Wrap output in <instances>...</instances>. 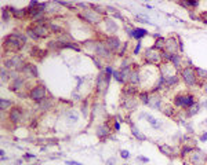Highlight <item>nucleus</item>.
Here are the masks:
<instances>
[{
  "label": "nucleus",
  "mask_w": 207,
  "mask_h": 165,
  "mask_svg": "<svg viewBox=\"0 0 207 165\" xmlns=\"http://www.w3.org/2000/svg\"><path fill=\"white\" fill-rule=\"evenodd\" d=\"M25 43H26V37L20 33H13L4 39V47L8 46L11 51H18Z\"/></svg>",
  "instance_id": "f257e3e1"
},
{
  "label": "nucleus",
  "mask_w": 207,
  "mask_h": 165,
  "mask_svg": "<svg viewBox=\"0 0 207 165\" xmlns=\"http://www.w3.org/2000/svg\"><path fill=\"white\" fill-rule=\"evenodd\" d=\"M181 76H182V80L184 83L189 87H193V85L197 84V76H196V72H195L193 67H184L181 70Z\"/></svg>",
  "instance_id": "f03ea898"
},
{
  "label": "nucleus",
  "mask_w": 207,
  "mask_h": 165,
  "mask_svg": "<svg viewBox=\"0 0 207 165\" xmlns=\"http://www.w3.org/2000/svg\"><path fill=\"white\" fill-rule=\"evenodd\" d=\"M193 103H195V96L190 94H181V95H177L175 98H174V105H175L177 108L188 109Z\"/></svg>",
  "instance_id": "7ed1b4c3"
},
{
  "label": "nucleus",
  "mask_w": 207,
  "mask_h": 165,
  "mask_svg": "<svg viewBox=\"0 0 207 165\" xmlns=\"http://www.w3.org/2000/svg\"><path fill=\"white\" fill-rule=\"evenodd\" d=\"M145 59H146V63H157V62L162 59V52H159L155 48H148L145 51Z\"/></svg>",
  "instance_id": "20e7f679"
},
{
  "label": "nucleus",
  "mask_w": 207,
  "mask_h": 165,
  "mask_svg": "<svg viewBox=\"0 0 207 165\" xmlns=\"http://www.w3.org/2000/svg\"><path fill=\"white\" fill-rule=\"evenodd\" d=\"M207 161V154L200 150H193L190 154V162L193 165H204Z\"/></svg>",
  "instance_id": "39448f33"
},
{
  "label": "nucleus",
  "mask_w": 207,
  "mask_h": 165,
  "mask_svg": "<svg viewBox=\"0 0 207 165\" xmlns=\"http://www.w3.org/2000/svg\"><path fill=\"white\" fill-rule=\"evenodd\" d=\"M44 95H46V88L43 85H36L29 92V98L36 102H40L41 99H44Z\"/></svg>",
  "instance_id": "423d86ee"
},
{
  "label": "nucleus",
  "mask_w": 207,
  "mask_h": 165,
  "mask_svg": "<svg viewBox=\"0 0 207 165\" xmlns=\"http://www.w3.org/2000/svg\"><path fill=\"white\" fill-rule=\"evenodd\" d=\"M178 48H180V41L177 43V40L174 37L166 39V47H164V50H166L167 52H170V54H177Z\"/></svg>",
  "instance_id": "0eeeda50"
},
{
  "label": "nucleus",
  "mask_w": 207,
  "mask_h": 165,
  "mask_svg": "<svg viewBox=\"0 0 207 165\" xmlns=\"http://www.w3.org/2000/svg\"><path fill=\"white\" fill-rule=\"evenodd\" d=\"M94 51H95V54L102 57V58H108L109 55H111V50L106 47L105 43H95Z\"/></svg>",
  "instance_id": "6e6552de"
},
{
  "label": "nucleus",
  "mask_w": 207,
  "mask_h": 165,
  "mask_svg": "<svg viewBox=\"0 0 207 165\" xmlns=\"http://www.w3.org/2000/svg\"><path fill=\"white\" fill-rule=\"evenodd\" d=\"M105 44H106V47H108L111 51H117L120 48V46H122L120 40L116 36H109L108 39H106Z\"/></svg>",
  "instance_id": "1a4fd4ad"
},
{
  "label": "nucleus",
  "mask_w": 207,
  "mask_h": 165,
  "mask_svg": "<svg viewBox=\"0 0 207 165\" xmlns=\"http://www.w3.org/2000/svg\"><path fill=\"white\" fill-rule=\"evenodd\" d=\"M35 31V33L38 34L39 37H46L50 34V28L47 26V25H44V24H38L36 26L32 28Z\"/></svg>",
  "instance_id": "9d476101"
},
{
  "label": "nucleus",
  "mask_w": 207,
  "mask_h": 165,
  "mask_svg": "<svg viewBox=\"0 0 207 165\" xmlns=\"http://www.w3.org/2000/svg\"><path fill=\"white\" fill-rule=\"evenodd\" d=\"M84 19L87 21V22H90V24H98L99 22V15L98 13H95L94 10H88V11H84Z\"/></svg>",
  "instance_id": "9b49d317"
},
{
  "label": "nucleus",
  "mask_w": 207,
  "mask_h": 165,
  "mask_svg": "<svg viewBox=\"0 0 207 165\" xmlns=\"http://www.w3.org/2000/svg\"><path fill=\"white\" fill-rule=\"evenodd\" d=\"M8 117H10V121L13 122V124H17V122L21 121V117H22V110H21L20 108H13L10 111V114H8Z\"/></svg>",
  "instance_id": "f8f14e48"
},
{
  "label": "nucleus",
  "mask_w": 207,
  "mask_h": 165,
  "mask_svg": "<svg viewBox=\"0 0 207 165\" xmlns=\"http://www.w3.org/2000/svg\"><path fill=\"white\" fill-rule=\"evenodd\" d=\"M21 70L24 72L28 77H38V69H36L35 65H29V63L24 65V66L21 67Z\"/></svg>",
  "instance_id": "ddd939ff"
},
{
  "label": "nucleus",
  "mask_w": 207,
  "mask_h": 165,
  "mask_svg": "<svg viewBox=\"0 0 207 165\" xmlns=\"http://www.w3.org/2000/svg\"><path fill=\"white\" fill-rule=\"evenodd\" d=\"M122 106L126 110H132V109L137 108V101L132 98V96H126V98H123Z\"/></svg>",
  "instance_id": "4468645a"
},
{
  "label": "nucleus",
  "mask_w": 207,
  "mask_h": 165,
  "mask_svg": "<svg viewBox=\"0 0 207 165\" xmlns=\"http://www.w3.org/2000/svg\"><path fill=\"white\" fill-rule=\"evenodd\" d=\"M108 135H109V127L106 124H102V125L97 127V136H98L101 140L108 138Z\"/></svg>",
  "instance_id": "2eb2a0df"
},
{
  "label": "nucleus",
  "mask_w": 207,
  "mask_h": 165,
  "mask_svg": "<svg viewBox=\"0 0 207 165\" xmlns=\"http://www.w3.org/2000/svg\"><path fill=\"white\" fill-rule=\"evenodd\" d=\"M160 103H162V99H160V96H157V95H152L149 98V106L152 109H156V110H162V108H160Z\"/></svg>",
  "instance_id": "dca6fc26"
},
{
  "label": "nucleus",
  "mask_w": 207,
  "mask_h": 165,
  "mask_svg": "<svg viewBox=\"0 0 207 165\" xmlns=\"http://www.w3.org/2000/svg\"><path fill=\"white\" fill-rule=\"evenodd\" d=\"M51 106H53V99H50V98H44L39 102V109H40L41 111L50 110Z\"/></svg>",
  "instance_id": "f3484780"
},
{
  "label": "nucleus",
  "mask_w": 207,
  "mask_h": 165,
  "mask_svg": "<svg viewBox=\"0 0 207 165\" xmlns=\"http://www.w3.org/2000/svg\"><path fill=\"white\" fill-rule=\"evenodd\" d=\"M105 25H106L108 33H115V32L117 31V25H116V22H113V19H111V18H105Z\"/></svg>",
  "instance_id": "a211bd4d"
},
{
  "label": "nucleus",
  "mask_w": 207,
  "mask_h": 165,
  "mask_svg": "<svg viewBox=\"0 0 207 165\" xmlns=\"http://www.w3.org/2000/svg\"><path fill=\"white\" fill-rule=\"evenodd\" d=\"M129 124H130V128H131V134L134 135V136H135V138L138 139V140H146L145 135H144V134H141V132L138 131V128H137L135 125H134V124H131V122H130V121H129Z\"/></svg>",
  "instance_id": "6ab92c4d"
},
{
  "label": "nucleus",
  "mask_w": 207,
  "mask_h": 165,
  "mask_svg": "<svg viewBox=\"0 0 207 165\" xmlns=\"http://www.w3.org/2000/svg\"><path fill=\"white\" fill-rule=\"evenodd\" d=\"M129 81L131 84H138L139 81H141V76H139V72L138 70H131L129 76Z\"/></svg>",
  "instance_id": "aec40b11"
},
{
  "label": "nucleus",
  "mask_w": 207,
  "mask_h": 165,
  "mask_svg": "<svg viewBox=\"0 0 207 165\" xmlns=\"http://www.w3.org/2000/svg\"><path fill=\"white\" fill-rule=\"evenodd\" d=\"M164 47H166V39H163V37H159V39H156L153 48H155V50H157V51H163Z\"/></svg>",
  "instance_id": "412c9836"
},
{
  "label": "nucleus",
  "mask_w": 207,
  "mask_h": 165,
  "mask_svg": "<svg viewBox=\"0 0 207 165\" xmlns=\"http://www.w3.org/2000/svg\"><path fill=\"white\" fill-rule=\"evenodd\" d=\"M199 110H200V105H199V103H193L190 108H188L187 117H192V116H195L196 113H199Z\"/></svg>",
  "instance_id": "4be33fe9"
},
{
  "label": "nucleus",
  "mask_w": 207,
  "mask_h": 165,
  "mask_svg": "<svg viewBox=\"0 0 207 165\" xmlns=\"http://www.w3.org/2000/svg\"><path fill=\"white\" fill-rule=\"evenodd\" d=\"M146 29H141V28H138V29H134V32H132V37L134 39H138V40H141L144 36H146Z\"/></svg>",
  "instance_id": "5701e85b"
},
{
  "label": "nucleus",
  "mask_w": 207,
  "mask_h": 165,
  "mask_svg": "<svg viewBox=\"0 0 207 165\" xmlns=\"http://www.w3.org/2000/svg\"><path fill=\"white\" fill-rule=\"evenodd\" d=\"M10 61H11V66L13 67L20 69V66H22V57H21V55H15V57L11 58Z\"/></svg>",
  "instance_id": "b1692460"
},
{
  "label": "nucleus",
  "mask_w": 207,
  "mask_h": 165,
  "mask_svg": "<svg viewBox=\"0 0 207 165\" xmlns=\"http://www.w3.org/2000/svg\"><path fill=\"white\" fill-rule=\"evenodd\" d=\"M159 149L164 155H167V157H173V153H174L173 147H170V146H167V145H163V146H159Z\"/></svg>",
  "instance_id": "393cba45"
},
{
  "label": "nucleus",
  "mask_w": 207,
  "mask_h": 165,
  "mask_svg": "<svg viewBox=\"0 0 207 165\" xmlns=\"http://www.w3.org/2000/svg\"><path fill=\"white\" fill-rule=\"evenodd\" d=\"M164 80H166V85H167V87H171V85H174V84H177V83H178V77H177V76H174V74L164 77Z\"/></svg>",
  "instance_id": "a878e982"
},
{
  "label": "nucleus",
  "mask_w": 207,
  "mask_h": 165,
  "mask_svg": "<svg viewBox=\"0 0 207 165\" xmlns=\"http://www.w3.org/2000/svg\"><path fill=\"white\" fill-rule=\"evenodd\" d=\"M170 62H171V63H173L175 67H180L181 66V55L173 54V55H171V58H170Z\"/></svg>",
  "instance_id": "bb28decb"
},
{
  "label": "nucleus",
  "mask_w": 207,
  "mask_h": 165,
  "mask_svg": "<svg viewBox=\"0 0 207 165\" xmlns=\"http://www.w3.org/2000/svg\"><path fill=\"white\" fill-rule=\"evenodd\" d=\"M113 77H115V80H116V81H119L120 84H124L126 81H127V80H126V77L123 76V73H122L120 70H119V72H117V70L113 72Z\"/></svg>",
  "instance_id": "cd10ccee"
},
{
  "label": "nucleus",
  "mask_w": 207,
  "mask_h": 165,
  "mask_svg": "<svg viewBox=\"0 0 207 165\" xmlns=\"http://www.w3.org/2000/svg\"><path fill=\"white\" fill-rule=\"evenodd\" d=\"M11 106V101H8V99H4L2 98L0 99V109H2V111L7 110V109Z\"/></svg>",
  "instance_id": "c85d7f7f"
},
{
  "label": "nucleus",
  "mask_w": 207,
  "mask_h": 165,
  "mask_svg": "<svg viewBox=\"0 0 207 165\" xmlns=\"http://www.w3.org/2000/svg\"><path fill=\"white\" fill-rule=\"evenodd\" d=\"M162 111H163V114H166L167 117H173L174 116V108L173 106H164V108L162 109Z\"/></svg>",
  "instance_id": "c756f323"
},
{
  "label": "nucleus",
  "mask_w": 207,
  "mask_h": 165,
  "mask_svg": "<svg viewBox=\"0 0 207 165\" xmlns=\"http://www.w3.org/2000/svg\"><path fill=\"white\" fill-rule=\"evenodd\" d=\"M195 72H196V76L199 78H202V80H206L207 78V70H203V69H200V67H196Z\"/></svg>",
  "instance_id": "7c9ffc66"
},
{
  "label": "nucleus",
  "mask_w": 207,
  "mask_h": 165,
  "mask_svg": "<svg viewBox=\"0 0 207 165\" xmlns=\"http://www.w3.org/2000/svg\"><path fill=\"white\" fill-rule=\"evenodd\" d=\"M149 94L148 92H145V91H142L141 94H139V99H141V102H142L144 105H148L149 103Z\"/></svg>",
  "instance_id": "2f4dec72"
},
{
  "label": "nucleus",
  "mask_w": 207,
  "mask_h": 165,
  "mask_svg": "<svg viewBox=\"0 0 207 165\" xmlns=\"http://www.w3.org/2000/svg\"><path fill=\"white\" fill-rule=\"evenodd\" d=\"M135 92H137V90H135V87H132V85L131 87H126L124 90H123V94H126L127 96H132Z\"/></svg>",
  "instance_id": "473e14b6"
},
{
  "label": "nucleus",
  "mask_w": 207,
  "mask_h": 165,
  "mask_svg": "<svg viewBox=\"0 0 207 165\" xmlns=\"http://www.w3.org/2000/svg\"><path fill=\"white\" fill-rule=\"evenodd\" d=\"M22 84H24V80L20 78V77H17V78H15V81H14V85L11 87V90H13V91H17L18 88H21V85H22Z\"/></svg>",
  "instance_id": "72a5a7b5"
},
{
  "label": "nucleus",
  "mask_w": 207,
  "mask_h": 165,
  "mask_svg": "<svg viewBox=\"0 0 207 165\" xmlns=\"http://www.w3.org/2000/svg\"><path fill=\"white\" fill-rule=\"evenodd\" d=\"M59 48H72V50H76V51L80 50V48H79V46H76V44H72V43H61Z\"/></svg>",
  "instance_id": "f704fd0d"
},
{
  "label": "nucleus",
  "mask_w": 207,
  "mask_h": 165,
  "mask_svg": "<svg viewBox=\"0 0 207 165\" xmlns=\"http://www.w3.org/2000/svg\"><path fill=\"white\" fill-rule=\"evenodd\" d=\"M14 13V17H17V18H22L25 15V10L24 8H21V10H17V8H11Z\"/></svg>",
  "instance_id": "c9c22d12"
},
{
  "label": "nucleus",
  "mask_w": 207,
  "mask_h": 165,
  "mask_svg": "<svg viewBox=\"0 0 207 165\" xmlns=\"http://www.w3.org/2000/svg\"><path fill=\"white\" fill-rule=\"evenodd\" d=\"M91 7L94 8L95 13H99V14H105L106 11H108L106 10V7H102V6H95V4H93Z\"/></svg>",
  "instance_id": "e433bc0d"
},
{
  "label": "nucleus",
  "mask_w": 207,
  "mask_h": 165,
  "mask_svg": "<svg viewBox=\"0 0 207 165\" xmlns=\"http://www.w3.org/2000/svg\"><path fill=\"white\" fill-rule=\"evenodd\" d=\"M180 4L184 7H197L199 1H180Z\"/></svg>",
  "instance_id": "4c0bfd02"
},
{
  "label": "nucleus",
  "mask_w": 207,
  "mask_h": 165,
  "mask_svg": "<svg viewBox=\"0 0 207 165\" xmlns=\"http://www.w3.org/2000/svg\"><path fill=\"white\" fill-rule=\"evenodd\" d=\"M195 150V147H189V146H184L182 150H181V155H185L188 153H192Z\"/></svg>",
  "instance_id": "58836bf2"
},
{
  "label": "nucleus",
  "mask_w": 207,
  "mask_h": 165,
  "mask_svg": "<svg viewBox=\"0 0 207 165\" xmlns=\"http://www.w3.org/2000/svg\"><path fill=\"white\" fill-rule=\"evenodd\" d=\"M26 33H28V36H31L32 39H35V40H38V39H39V36L35 33V31L32 29V28H28V29H26Z\"/></svg>",
  "instance_id": "ea45409f"
},
{
  "label": "nucleus",
  "mask_w": 207,
  "mask_h": 165,
  "mask_svg": "<svg viewBox=\"0 0 207 165\" xmlns=\"http://www.w3.org/2000/svg\"><path fill=\"white\" fill-rule=\"evenodd\" d=\"M146 118H148V121H149V124H151V125H153L155 128H157V127H159V124H157V121H156V120H155V118L152 117V116H148V114H146Z\"/></svg>",
  "instance_id": "a19ab883"
},
{
  "label": "nucleus",
  "mask_w": 207,
  "mask_h": 165,
  "mask_svg": "<svg viewBox=\"0 0 207 165\" xmlns=\"http://www.w3.org/2000/svg\"><path fill=\"white\" fill-rule=\"evenodd\" d=\"M8 19H10V13H7V8H3V21L6 22Z\"/></svg>",
  "instance_id": "79ce46f5"
},
{
  "label": "nucleus",
  "mask_w": 207,
  "mask_h": 165,
  "mask_svg": "<svg viewBox=\"0 0 207 165\" xmlns=\"http://www.w3.org/2000/svg\"><path fill=\"white\" fill-rule=\"evenodd\" d=\"M7 76H10V73H7L6 69H2V80L6 81L7 80Z\"/></svg>",
  "instance_id": "37998d69"
},
{
  "label": "nucleus",
  "mask_w": 207,
  "mask_h": 165,
  "mask_svg": "<svg viewBox=\"0 0 207 165\" xmlns=\"http://www.w3.org/2000/svg\"><path fill=\"white\" fill-rule=\"evenodd\" d=\"M126 48H127V43H124V44H122V48L119 50V55L122 57L123 54H124V51H126Z\"/></svg>",
  "instance_id": "c03bdc74"
},
{
  "label": "nucleus",
  "mask_w": 207,
  "mask_h": 165,
  "mask_svg": "<svg viewBox=\"0 0 207 165\" xmlns=\"http://www.w3.org/2000/svg\"><path fill=\"white\" fill-rule=\"evenodd\" d=\"M120 155H122L123 158H129V157H130V153L127 152V150H122V152H120Z\"/></svg>",
  "instance_id": "a18cd8bd"
},
{
  "label": "nucleus",
  "mask_w": 207,
  "mask_h": 165,
  "mask_svg": "<svg viewBox=\"0 0 207 165\" xmlns=\"http://www.w3.org/2000/svg\"><path fill=\"white\" fill-rule=\"evenodd\" d=\"M200 19L203 21L204 24H207V11H204V13H202V17H200Z\"/></svg>",
  "instance_id": "49530a36"
},
{
  "label": "nucleus",
  "mask_w": 207,
  "mask_h": 165,
  "mask_svg": "<svg viewBox=\"0 0 207 165\" xmlns=\"http://www.w3.org/2000/svg\"><path fill=\"white\" fill-rule=\"evenodd\" d=\"M68 116L72 118V120H73V121H76V120H78V116H76L75 113H73V111H69V113H68Z\"/></svg>",
  "instance_id": "de8ad7c7"
},
{
  "label": "nucleus",
  "mask_w": 207,
  "mask_h": 165,
  "mask_svg": "<svg viewBox=\"0 0 207 165\" xmlns=\"http://www.w3.org/2000/svg\"><path fill=\"white\" fill-rule=\"evenodd\" d=\"M139 48H141V40L137 43V47H135V50H134V54H138V52H139Z\"/></svg>",
  "instance_id": "09e8293b"
},
{
  "label": "nucleus",
  "mask_w": 207,
  "mask_h": 165,
  "mask_svg": "<svg viewBox=\"0 0 207 165\" xmlns=\"http://www.w3.org/2000/svg\"><path fill=\"white\" fill-rule=\"evenodd\" d=\"M200 140H202V142H206V140H207V132H204V134L200 136Z\"/></svg>",
  "instance_id": "8fccbe9b"
},
{
  "label": "nucleus",
  "mask_w": 207,
  "mask_h": 165,
  "mask_svg": "<svg viewBox=\"0 0 207 165\" xmlns=\"http://www.w3.org/2000/svg\"><path fill=\"white\" fill-rule=\"evenodd\" d=\"M120 129V124H119V121H115V131H119Z\"/></svg>",
  "instance_id": "3c124183"
},
{
  "label": "nucleus",
  "mask_w": 207,
  "mask_h": 165,
  "mask_svg": "<svg viewBox=\"0 0 207 165\" xmlns=\"http://www.w3.org/2000/svg\"><path fill=\"white\" fill-rule=\"evenodd\" d=\"M113 164H115V158H111L106 161V165H113Z\"/></svg>",
  "instance_id": "603ef678"
},
{
  "label": "nucleus",
  "mask_w": 207,
  "mask_h": 165,
  "mask_svg": "<svg viewBox=\"0 0 207 165\" xmlns=\"http://www.w3.org/2000/svg\"><path fill=\"white\" fill-rule=\"evenodd\" d=\"M24 158H25V160H28V158H35V155H33V154H26V155H24Z\"/></svg>",
  "instance_id": "864d4df0"
},
{
  "label": "nucleus",
  "mask_w": 207,
  "mask_h": 165,
  "mask_svg": "<svg viewBox=\"0 0 207 165\" xmlns=\"http://www.w3.org/2000/svg\"><path fill=\"white\" fill-rule=\"evenodd\" d=\"M138 160H141V161H144V162H148V161H149V160L146 158V157H141V155L138 157Z\"/></svg>",
  "instance_id": "5fc2aeb1"
},
{
  "label": "nucleus",
  "mask_w": 207,
  "mask_h": 165,
  "mask_svg": "<svg viewBox=\"0 0 207 165\" xmlns=\"http://www.w3.org/2000/svg\"><path fill=\"white\" fill-rule=\"evenodd\" d=\"M115 17H116V18H120V19H122V15H120V13H115Z\"/></svg>",
  "instance_id": "6e6d98bb"
},
{
  "label": "nucleus",
  "mask_w": 207,
  "mask_h": 165,
  "mask_svg": "<svg viewBox=\"0 0 207 165\" xmlns=\"http://www.w3.org/2000/svg\"><path fill=\"white\" fill-rule=\"evenodd\" d=\"M203 88H204V92H206V94H207V83L203 85Z\"/></svg>",
  "instance_id": "4d7b16f0"
},
{
  "label": "nucleus",
  "mask_w": 207,
  "mask_h": 165,
  "mask_svg": "<svg viewBox=\"0 0 207 165\" xmlns=\"http://www.w3.org/2000/svg\"><path fill=\"white\" fill-rule=\"evenodd\" d=\"M204 124H206V125H207V118H206V120H204Z\"/></svg>",
  "instance_id": "13d9d810"
}]
</instances>
